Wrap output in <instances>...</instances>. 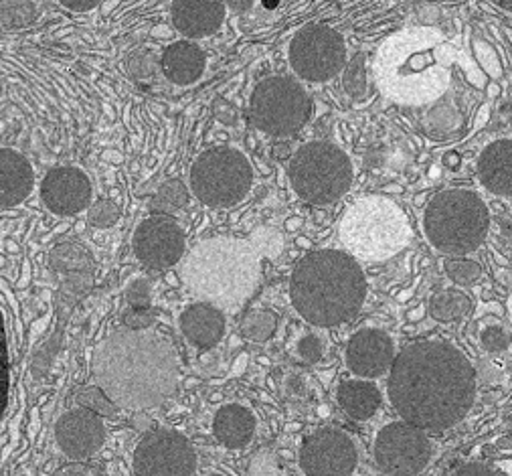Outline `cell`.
I'll return each mask as SVG.
<instances>
[{
  "instance_id": "cell-23",
  "label": "cell",
  "mask_w": 512,
  "mask_h": 476,
  "mask_svg": "<svg viewBox=\"0 0 512 476\" xmlns=\"http://www.w3.org/2000/svg\"><path fill=\"white\" fill-rule=\"evenodd\" d=\"M205 65H207L205 53L195 43H189V41H177L173 45H168L160 59V67L166 79H170V82L177 86L195 84L203 75Z\"/></svg>"
},
{
  "instance_id": "cell-7",
  "label": "cell",
  "mask_w": 512,
  "mask_h": 476,
  "mask_svg": "<svg viewBox=\"0 0 512 476\" xmlns=\"http://www.w3.org/2000/svg\"><path fill=\"white\" fill-rule=\"evenodd\" d=\"M290 183L310 205H330L347 195L355 169L349 154L332 142L314 140L298 148L290 163Z\"/></svg>"
},
{
  "instance_id": "cell-21",
  "label": "cell",
  "mask_w": 512,
  "mask_h": 476,
  "mask_svg": "<svg viewBox=\"0 0 512 476\" xmlns=\"http://www.w3.org/2000/svg\"><path fill=\"white\" fill-rule=\"evenodd\" d=\"M33 169L23 154L0 148V207L23 203L33 189Z\"/></svg>"
},
{
  "instance_id": "cell-6",
  "label": "cell",
  "mask_w": 512,
  "mask_h": 476,
  "mask_svg": "<svg viewBox=\"0 0 512 476\" xmlns=\"http://www.w3.org/2000/svg\"><path fill=\"white\" fill-rule=\"evenodd\" d=\"M486 201L472 189H444L434 195L423 213V233L442 254L466 256L476 252L488 235Z\"/></svg>"
},
{
  "instance_id": "cell-44",
  "label": "cell",
  "mask_w": 512,
  "mask_h": 476,
  "mask_svg": "<svg viewBox=\"0 0 512 476\" xmlns=\"http://www.w3.org/2000/svg\"><path fill=\"white\" fill-rule=\"evenodd\" d=\"M63 7L75 13H88L100 5V0H59Z\"/></svg>"
},
{
  "instance_id": "cell-45",
  "label": "cell",
  "mask_w": 512,
  "mask_h": 476,
  "mask_svg": "<svg viewBox=\"0 0 512 476\" xmlns=\"http://www.w3.org/2000/svg\"><path fill=\"white\" fill-rule=\"evenodd\" d=\"M456 474H502L498 468H494V466H490V464H478V462H474V464H464V466H460L458 470H456Z\"/></svg>"
},
{
  "instance_id": "cell-10",
  "label": "cell",
  "mask_w": 512,
  "mask_h": 476,
  "mask_svg": "<svg viewBox=\"0 0 512 476\" xmlns=\"http://www.w3.org/2000/svg\"><path fill=\"white\" fill-rule=\"evenodd\" d=\"M312 114V100L300 82L286 75H272L251 94V120L266 134L296 136Z\"/></svg>"
},
{
  "instance_id": "cell-14",
  "label": "cell",
  "mask_w": 512,
  "mask_h": 476,
  "mask_svg": "<svg viewBox=\"0 0 512 476\" xmlns=\"http://www.w3.org/2000/svg\"><path fill=\"white\" fill-rule=\"evenodd\" d=\"M359 464V452L349 434L324 428L308 436L300 448V468L310 476H347Z\"/></svg>"
},
{
  "instance_id": "cell-30",
  "label": "cell",
  "mask_w": 512,
  "mask_h": 476,
  "mask_svg": "<svg viewBox=\"0 0 512 476\" xmlns=\"http://www.w3.org/2000/svg\"><path fill=\"white\" fill-rule=\"evenodd\" d=\"M343 86L345 92L357 100L363 102L371 94V84H369V73H367V57L363 53L355 55L343 71Z\"/></svg>"
},
{
  "instance_id": "cell-12",
  "label": "cell",
  "mask_w": 512,
  "mask_h": 476,
  "mask_svg": "<svg viewBox=\"0 0 512 476\" xmlns=\"http://www.w3.org/2000/svg\"><path fill=\"white\" fill-rule=\"evenodd\" d=\"M373 454L385 474H419L432 458V442L425 430L409 422H395L379 430Z\"/></svg>"
},
{
  "instance_id": "cell-20",
  "label": "cell",
  "mask_w": 512,
  "mask_h": 476,
  "mask_svg": "<svg viewBox=\"0 0 512 476\" xmlns=\"http://www.w3.org/2000/svg\"><path fill=\"white\" fill-rule=\"evenodd\" d=\"M476 173L486 191L498 197H512V138H500L484 146Z\"/></svg>"
},
{
  "instance_id": "cell-46",
  "label": "cell",
  "mask_w": 512,
  "mask_h": 476,
  "mask_svg": "<svg viewBox=\"0 0 512 476\" xmlns=\"http://www.w3.org/2000/svg\"><path fill=\"white\" fill-rule=\"evenodd\" d=\"M67 474H100L102 468L94 464H71L65 468Z\"/></svg>"
},
{
  "instance_id": "cell-27",
  "label": "cell",
  "mask_w": 512,
  "mask_h": 476,
  "mask_svg": "<svg viewBox=\"0 0 512 476\" xmlns=\"http://www.w3.org/2000/svg\"><path fill=\"white\" fill-rule=\"evenodd\" d=\"M51 270L59 274L69 272H94V260L90 252L77 244H59L49 256Z\"/></svg>"
},
{
  "instance_id": "cell-26",
  "label": "cell",
  "mask_w": 512,
  "mask_h": 476,
  "mask_svg": "<svg viewBox=\"0 0 512 476\" xmlns=\"http://www.w3.org/2000/svg\"><path fill=\"white\" fill-rule=\"evenodd\" d=\"M470 310H472V300L460 290H442V292H436L430 300L432 319L440 323L460 321Z\"/></svg>"
},
{
  "instance_id": "cell-42",
  "label": "cell",
  "mask_w": 512,
  "mask_h": 476,
  "mask_svg": "<svg viewBox=\"0 0 512 476\" xmlns=\"http://www.w3.org/2000/svg\"><path fill=\"white\" fill-rule=\"evenodd\" d=\"M150 298H152V288L146 280H134L126 290L128 306H136V308L150 306Z\"/></svg>"
},
{
  "instance_id": "cell-41",
  "label": "cell",
  "mask_w": 512,
  "mask_h": 476,
  "mask_svg": "<svg viewBox=\"0 0 512 476\" xmlns=\"http://www.w3.org/2000/svg\"><path fill=\"white\" fill-rule=\"evenodd\" d=\"M322 353H324V347H322V341L316 337V335H304L298 343V357L308 363V365H314L322 359Z\"/></svg>"
},
{
  "instance_id": "cell-43",
  "label": "cell",
  "mask_w": 512,
  "mask_h": 476,
  "mask_svg": "<svg viewBox=\"0 0 512 476\" xmlns=\"http://www.w3.org/2000/svg\"><path fill=\"white\" fill-rule=\"evenodd\" d=\"M57 349H59V335H55L53 339H49V341L45 343V347L37 353V357H35L37 375H43V373L49 369V365H51L53 355L57 353Z\"/></svg>"
},
{
  "instance_id": "cell-54",
  "label": "cell",
  "mask_w": 512,
  "mask_h": 476,
  "mask_svg": "<svg viewBox=\"0 0 512 476\" xmlns=\"http://www.w3.org/2000/svg\"><path fill=\"white\" fill-rule=\"evenodd\" d=\"M0 94H3V84H0Z\"/></svg>"
},
{
  "instance_id": "cell-28",
  "label": "cell",
  "mask_w": 512,
  "mask_h": 476,
  "mask_svg": "<svg viewBox=\"0 0 512 476\" xmlns=\"http://www.w3.org/2000/svg\"><path fill=\"white\" fill-rule=\"evenodd\" d=\"M94 278L92 272H69L65 274V280L61 282L57 296H55V304L61 316L69 314L71 308L92 290Z\"/></svg>"
},
{
  "instance_id": "cell-33",
  "label": "cell",
  "mask_w": 512,
  "mask_h": 476,
  "mask_svg": "<svg viewBox=\"0 0 512 476\" xmlns=\"http://www.w3.org/2000/svg\"><path fill=\"white\" fill-rule=\"evenodd\" d=\"M276 327H278V316L274 312L262 310V312H253L245 316L241 333L245 339L253 343H264L274 335Z\"/></svg>"
},
{
  "instance_id": "cell-11",
  "label": "cell",
  "mask_w": 512,
  "mask_h": 476,
  "mask_svg": "<svg viewBox=\"0 0 512 476\" xmlns=\"http://www.w3.org/2000/svg\"><path fill=\"white\" fill-rule=\"evenodd\" d=\"M290 65L306 82H328L347 65V43L332 27L308 25L290 43Z\"/></svg>"
},
{
  "instance_id": "cell-13",
  "label": "cell",
  "mask_w": 512,
  "mask_h": 476,
  "mask_svg": "<svg viewBox=\"0 0 512 476\" xmlns=\"http://www.w3.org/2000/svg\"><path fill=\"white\" fill-rule=\"evenodd\" d=\"M199 466L193 444L170 430L146 434L134 450V470L142 476H189Z\"/></svg>"
},
{
  "instance_id": "cell-5",
  "label": "cell",
  "mask_w": 512,
  "mask_h": 476,
  "mask_svg": "<svg viewBox=\"0 0 512 476\" xmlns=\"http://www.w3.org/2000/svg\"><path fill=\"white\" fill-rule=\"evenodd\" d=\"M340 240L357 260L383 262L407 248L411 225L393 199L367 195L347 209L340 221Z\"/></svg>"
},
{
  "instance_id": "cell-50",
  "label": "cell",
  "mask_w": 512,
  "mask_h": 476,
  "mask_svg": "<svg viewBox=\"0 0 512 476\" xmlns=\"http://www.w3.org/2000/svg\"><path fill=\"white\" fill-rule=\"evenodd\" d=\"M407 319H409V321H419V319H423V308L411 310V312L407 314Z\"/></svg>"
},
{
  "instance_id": "cell-47",
  "label": "cell",
  "mask_w": 512,
  "mask_h": 476,
  "mask_svg": "<svg viewBox=\"0 0 512 476\" xmlns=\"http://www.w3.org/2000/svg\"><path fill=\"white\" fill-rule=\"evenodd\" d=\"M225 3H227L229 9H233L235 13H247V11H251L255 0H225Z\"/></svg>"
},
{
  "instance_id": "cell-31",
  "label": "cell",
  "mask_w": 512,
  "mask_h": 476,
  "mask_svg": "<svg viewBox=\"0 0 512 476\" xmlns=\"http://www.w3.org/2000/svg\"><path fill=\"white\" fill-rule=\"evenodd\" d=\"M464 124V118L462 114L456 110L454 104H446V102H438L430 112L428 116H425V128H428V132L432 134H438V136H446V134H452L456 130H460V126Z\"/></svg>"
},
{
  "instance_id": "cell-29",
  "label": "cell",
  "mask_w": 512,
  "mask_h": 476,
  "mask_svg": "<svg viewBox=\"0 0 512 476\" xmlns=\"http://www.w3.org/2000/svg\"><path fill=\"white\" fill-rule=\"evenodd\" d=\"M189 203V191L183 181L179 179H170L164 185L158 187L150 201V209L158 215H168V213H177Z\"/></svg>"
},
{
  "instance_id": "cell-34",
  "label": "cell",
  "mask_w": 512,
  "mask_h": 476,
  "mask_svg": "<svg viewBox=\"0 0 512 476\" xmlns=\"http://www.w3.org/2000/svg\"><path fill=\"white\" fill-rule=\"evenodd\" d=\"M75 404L79 408H85V410H90L98 416H106V418H112L118 412L116 402L110 398V395L100 385L98 387H85L83 391H79L75 395Z\"/></svg>"
},
{
  "instance_id": "cell-24",
  "label": "cell",
  "mask_w": 512,
  "mask_h": 476,
  "mask_svg": "<svg viewBox=\"0 0 512 476\" xmlns=\"http://www.w3.org/2000/svg\"><path fill=\"white\" fill-rule=\"evenodd\" d=\"M336 400L340 410L357 422L373 418L381 406V391L375 383L367 379H351L340 383Z\"/></svg>"
},
{
  "instance_id": "cell-16",
  "label": "cell",
  "mask_w": 512,
  "mask_h": 476,
  "mask_svg": "<svg viewBox=\"0 0 512 476\" xmlns=\"http://www.w3.org/2000/svg\"><path fill=\"white\" fill-rule=\"evenodd\" d=\"M102 416L77 408L63 414L55 428L59 448L77 462L92 458L106 442V428Z\"/></svg>"
},
{
  "instance_id": "cell-8",
  "label": "cell",
  "mask_w": 512,
  "mask_h": 476,
  "mask_svg": "<svg viewBox=\"0 0 512 476\" xmlns=\"http://www.w3.org/2000/svg\"><path fill=\"white\" fill-rule=\"evenodd\" d=\"M187 282L205 298L221 304H237L247 298L251 288L258 280V262L245 256V252H235L229 248V254L221 248L207 252L195 250L187 268Z\"/></svg>"
},
{
  "instance_id": "cell-18",
  "label": "cell",
  "mask_w": 512,
  "mask_h": 476,
  "mask_svg": "<svg viewBox=\"0 0 512 476\" xmlns=\"http://www.w3.org/2000/svg\"><path fill=\"white\" fill-rule=\"evenodd\" d=\"M347 367L363 379H377L395 361V343L381 329H361L347 345Z\"/></svg>"
},
{
  "instance_id": "cell-9",
  "label": "cell",
  "mask_w": 512,
  "mask_h": 476,
  "mask_svg": "<svg viewBox=\"0 0 512 476\" xmlns=\"http://www.w3.org/2000/svg\"><path fill=\"white\" fill-rule=\"evenodd\" d=\"M253 171L245 154L229 146L201 152L191 169V189L209 207H231L245 199Z\"/></svg>"
},
{
  "instance_id": "cell-19",
  "label": "cell",
  "mask_w": 512,
  "mask_h": 476,
  "mask_svg": "<svg viewBox=\"0 0 512 476\" xmlns=\"http://www.w3.org/2000/svg\"><path fill=\"white\" fill-rule=\"evenodd\" d=\"M225 19V0H173V23L189 39L209 37Z\"/></svg>"
},
{
  "instance_id": "cell-53",
  "label": "cell",
  "mask_w": 512,
  "mask_h": 476,
  "mask_svg": "<svg viewBox=\"0 0 512 476\" xmlns=\"http://www.w3.org/2000/svg\"><path fill=\"white\" fill-rule=\"evenodd\" d=\"M425 195H428V193H421V195L415 199V205H423V201H425Z\"/></svg>"
},
{
  "instance_id": "cell-39",
  "label": "cell",
  "mask_w": 512,
  "mask_h": 476,
  "mask_svg": "<svg viewBox=\"0 0 512 476\" xmlns=\"http://www.w3.org/2000/svg\"><path fill=\"white\" fill-rule=\"evenodd\" d=\"M120 219V209L114 201L102 199L90 209V223L96 227H112Z\"/></svg>"
},
{
  "instance_id": "cell-37",
  "label": "cell",
  "mask_w": 512,
  "mask_h": 476,
  "mask_svg": "<svg viewBox=\"0 0 512 476\" xmlns=\"http://www.w3.org/2000/svg\"><path fill=\"white\" fill-rule=\"evenodd\" d=\"M154 321H156V312L150 306H144V308L130 306L122 314V323L126 325V329H132V331H146L154 325Z\"/></svg>"
},
{
  "instance_id": "cell-48",
  "label": "cell",
  "mask_w": 512,
  "mask_h": 476,
  "mask_svg": "<svg viewBox=\"0 0 512 476\" xmlns=\"http://www.w3.org/2000/svg\"><path fill=\"white\" fill-rule=\"evenodd\" d=\"M286 389H288V393H294V395H304V389H306V385H304V381L300 379V377H290L288 379V385H286Z\"/></svg>"
},
{
  "instance_id": "cell-4",
  "label": "cell",
  "mask_w": 512,
  "mask_h": 476,
  "mask_svg": "<svg viewBox=\"0 0 512 476\" xmlns=\"http://www.w3.org/2000/svg\"><path fill=\"white\" fill-rule=\"evenodd\" d=\"M290 296L306 323L330 329L359 314L367 298V278L355 256L318 250L296 266Z\"/></svg>"
},
{
  "instance_id": "cell-3",
  "label": "cell",
  "mask_w": 512,
  "mask_h": 476,
  "mask_svg": "<svg viewBox=\"0 0 512 476\" xmlns=\"http://www.w3.org/2000/svg\"><path fill=\"white\" fill-rule=\"evenodd\" d=\"M454 49L436 29H407L389 37L375 59L381 92L401 106L438 102L450 88Z\"/></svg>"
},
{
  "instance_id": "cell-15",
  "label": "cell",
  "mask_w": 512,
  "mask_h": 476,
  "mask_svg": "<svg viewBox=\"0 0 512 476\" xmlns=\"http://www.w3.org/2000/svg\"><path fill=\"white\" fill-rule=\"evenodd\" d=\"M134 254L152 270L175 266L185 254V233L181 225L164 215L144 219L134 233Z\"/></svg>"
},
{
  "instance_id": "cell-51",
  "label": "cell",
  "mask_w": 512,
  "mask_h": 476,
  "mask_svg": "<svg viewBox=\"0 0 512 476\" xmlns=\"http://www.w3.org/2000/svg\"><path fill=\"white\" fill-rule=\"evenodd\" d=\"M383 193H403V187H399V185H389V187L383 189Z\"/></svg>"
},
{
  "instance_id": "cell-38",
  "label": "cell",
  "mask_w": 512,
  "mask_h": 476,
  "mask_svg": "<svg viewBox=\"0 0 512 476\" xmlns=\"http://www.w3.org/2000/svg\"><path fill=\"white\" fill-rule=\"evenodd\" d=\"M474 53H476V59L480 63V67L490 75V77H500L502 75V65H500V59L496 55V51L486 43V41H480V39H474Z\"/></svg>"
},
{
  "instance_id": "cell-49",
  "label": "cell",
  "mask_w": 512,
  "mask_h": 476,
  "mask_svg": "<svg viewBox=\"0 0 512 476\" xmlns=\"http://www.w3.org/2000/svg\"><path fill=\"white\" fill-rule=\"evenodd\" d=\"M460 154L458 152H448L446 156H444V165L448 167V169H458L460 167Z\"/></svg>"
},
{
  "instance_id": "cell-2",
  "label": "cell",
  "mask_w": 512,
  "mask_h": 476,
  "mask_svg": "<svg viewBox=\"0 0 512 476\" xmlns=\"http://www.w3.org/2000/svg\"><path fill=\"white\" fill-rule=\"evenodd\" d=\"M94 377L118 408L150 410L166 402L179 385L177 353L152 331H118L98 349Z\"/></svg>"
},
{
  "instance_id": "cell-32",
  "label": "cell",
  "mask_w": 512,
  "mask_h": 476,
  "mask_svg": "<svg viewBox=\"0 0 512 476\" xmlns=\"http://www.w3.org/2000/svg\"><path fill=\"white\" fill-rule=\"evenodd\" d=\"M37 19V9L31 0H3L0 3V25L9 29L29 27Z\"/></svg>"
},
{
  "instance_id": "cell-35",
  "label": "cell",
  "mask_w": 512,
  "mask_h": 476,
  "mask_svg": "<svg viewBox=\"0 0 512 476\" xmlns=\"http://www.w3.org/2000/svg\"><path fill=\"white\" fill-rule=\"evenodd\" d=\"M444 270L450 276V280L460 286H470L478 282L482 276V266L474 260H446Z\"/></svg>"
},
{
  "instance_id": "cell-40",
  "label": "cell",
  "mask_w": 512,
  "mask_h": 476,
  "mask_svg": "<svg viewBox=\"0 0 512 476\" xmlns=\"http://www.w3.org/2000/svg\"><path fill=\"white\" fill-rule=\"evenodd\" d=\"M128 71L136 79H146L152 77L156 71V59L150 53H134L128 59Z\"/></svg>"
},
{
  "instance_id": "cell-17",
  "label": "cell",
  "mask_w": 512,
  "mask_h": 476,
  "mask_svg": "<svg viewBox=\"0 0 512 476\" xmlns=\"http://www.w3.org/2000/svg\"><path fill=\"white\" fill-rule=\"evenodd\" d=\"M41 197L55 215H75L92 201V183L83 171L59 167L47 173L41 185Z\"/></svg>"
},
{
  "instance_id": "cell-52",
  "label": "cell",
  "mask_w": 512,
  "mask_h": 476,
  "mask_svg": "<svg viewBox=\"0 0 512 476\" xmlns=\"http://www.w3.org/2000/svg\"><path fill=\"white\" fill-rule=\"evenodd\" d=\"M506 308H508V316H510V321H512V294L508 296V304H506Z\"/></svg>"
},
{
  "instance_id": "cell-36",
  "label": "cell",
  "mask_w": 512,
  "mask_h": 476,
  "mask_svg": "<svg viewBox=\"0 0 512 476\" xmlns=\"http://www.w3.org/2000/svg\"><path fill=\"white\" fill-rule=\"evenodd\" d=\"M512 337L506 331V327H502L500 323H486L480 329V345L488 351V353H502L510 347Z\"/></svg>"
},
{
  "instance_id": "cell-25",
  "label": "cell",
  "mask_w": 512,
  "mask_h": 476,
  "mask_svg": "<svg viewBox=\"0 0 512 476\" xmlns=\"http://www.w3.org/2000/svg\"><path fill=\"white\" fill-rule=\"evenodd\" d=\"M213 434L227 448H243L255 434V418L243 406H223L215 414Z\"/></svg>"
},
{
  "instance_id": "cell-22",
  "label": "cell",
  "mask_w": 512,
  "mask_h": 476,
  "mask_svg": "<svg viewBox=\"0 0 512 476\" xmlns=\"http://www.w3.org/2000/svg\"><path fill=\"white\" fill-rule=\"evenodd\" d=\"M181 331L191 345L211 349L225 333V319L213 304H193L181 314Z\"/></svg>"
},
{
  "instance_id": "cell-1",
  "label": "cell",
  "mask_w": 512,
  "mask_h": 476,
  "mask_svg": "<svg viewBox=\"0 0 512 476\" xmlns=\"http://www.w3.org/2000/svg\"><path fill=\"white\" fill-rule=\"evenodd\" d=\"M387 395L403 422L425 432L460 424L476 402V371L448 341L407 345L389 369Z\"/></svg>"
}]
</instances>
